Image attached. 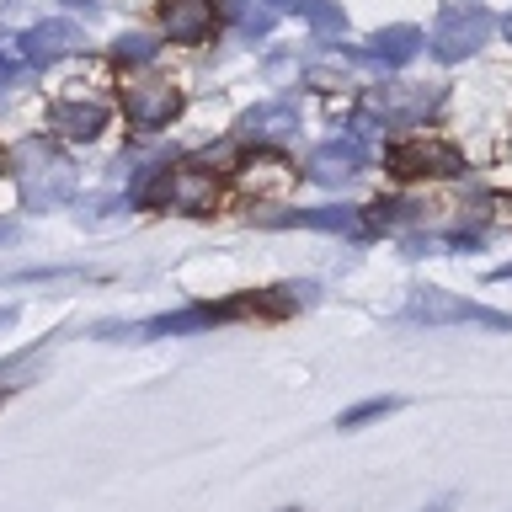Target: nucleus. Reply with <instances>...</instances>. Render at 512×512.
Segmentation results:
<instances>
[{
    "mask_svg": "<svg viewBox=\"0 0 512 512\" xmlns=\"http://www.w3.org/2000/svg\"><path fill=\"white\" fill-rule=\"evenodd\" d=\"M491 32H496V16L486 11V6H448L443 16H438V27H432V38H427V48L438 59H448V64H459V59H470L475 48H486L491 43Z\"/></svg>",
    "mask_w": 512,
    "mask_h": 512,
    "instance_id": "nucleus-1",
    "label": "nucleus"
},
{
    "mask_svg": "<svg viewBox=\"0 0 512 512\" xmlns=\"http://www.w3.org/2000/svg\"><path fill=\"white\" fill-rule=\"evenodd\" d=\"M16 176H22V198L32 203V208H59L64 198H70V187H75V176H70V166L54 155V150H43V139H27L22 150H16Z\"/></svg>",
    "mask_w": 512,
    "mask_h": 512,
    "instance_id": "nucleus-2",
    "label": "nucleus"
},
{
    "mask_svg": "<svg viewBox=\"0 0 512 512\" xmlns=\"http://www.w3.org/2000/svg\"><path fill=\"white\" fill-rule=\"evenodd\" d=\"M384 166H390L400 182H422V176L454 182V176H464V155L454 144H438V139H406V144H390V150H384Z\"/></svg>",
    "mask_w": 512,
    "mask_h": 512,
    "instance_id": "nucleus-3",
    "label": "nucleus"
},
{
    "mask_svg": "<svg viewBox=\"0 0 512 512\" xmlns=\"http://www.w3.org/2000/svg\"><path fill=\"white\" fill-rule=\"evenodd\" d=\"M411 320H422V326H491V331H507L512 320L486 310V304H470L459 294H448V288H422V294H411L406 304Z\"/></svg>",
    "mask_w": 512,
    "mask_h": 512,
    "instance_id": "nucleus-4",
    "label": "nucleus"
},
{
    "mask_svg": "<svg viewBox=\"0 0 512 512\" xmlns=\"http://www.w3.org/2000/svg\"><path fill=\"white\" fill-rule=\"evenodd\" d=\"M123 112H128V123H134V128L155 134V128H166L176 112H182V91H176L171 80H139V86H128Z\"/></svg>",
    "mask_w": 512,
    "mask_h": 512,
    "instance_id": "nucleus-5",
    "label": "nucleus"
},
{
    "mask_svg": "<svg viewBox=\"0 0 512 512\" xmlns=\"http://www.w3.org/2000/svg\"><path fill=\"white\" fill-rule=\"evenodd\" d=\"M363 160H368V139L352 128V134L326 139L310 155V176H315V182H326V187H342V182H352V176L363 171Z\"/></svg>",
    "mask_w": 512,
    "mask_h": 512,
    "instance_id": "nucleus-6",
    "label": "nucleus"
},
{
    "mask_svg": "<svg viewBox=\"0 0 512 512\" xmlns=\"http://www.w3.org/2000/svg\"><path fill=\"white\" fill-rule=\"evenodd\" d=\"M214 198H219L214 171H203V166H171L166 171V203L176 214H208Z\"/></svg>",
    "mask_w": 512,
    "mask_h": 512,
    "instance_id": "nucleus-7",
    "label": "nucleus"
},
{
    "mask_svg": "<svg viewBox=\"0 0 512 512\" xmlns=\"http://www.w3.org/2000/svg\"><path fill=\"white\" fill-rule=\"evenodd\" d=\"M443 102V86H384V91H374V112H384V123H422L432 107Z\"/></svg>",
    "mask_w": 512,
    "mask_h": 512,
    "instance_id": "nucleus-8",
    "label": "nucleus"
},
{
    "mask_svg": "<svg viewBox=\"0 0 512 512\" xmlns=\"http://www.w3.org/2000/svg\"><path fill=\"white\" fill-rule=\"evenodd\" d=\"M294 128H299L294 102H262V107L240 112L235 134H240V144H278V139L294 134Z\"/></svg>",
    "mask_w": 512,
    "mask_h": 512,
    "instance_id": "nucleus-9",
    "label": "nucleus"
},
{
    "mask_svg": "<svg viewBox=\"0 0 512 512\" xmlns=\"http://www.w3.org/2000/svg\"><path fill=\"white\" fill-rule=\"evenodd\" d=\"M80 43H86V38H80L75 22H38L27 38H16V54H22L27 64H54L64 54H75Z\"/></svg>",
    "mask_w": 512,
    "mask_h": 512,
    "instance_id": "nucleus-10",
    "label": "nucleus"
},
{
    "mask_svg": "<svg viewBox=\"0 0 512 512\" xmlns=\"http://www.w3.org/2000/svg\"><path fill=\"white\" fill-rule=\"evenodd\" d=\"M267 224H283V230H320V235H363L358 208H288V214H267Z\"/></svg>",
    "mask_w": 512,
    "mask_h": 512,
    "instance_id": "nucleus-11",
    "label": "nucleus"
},
{
    "mask_svg": "<svg viewBox=\"0 0 512 512\" xmlns=\"http://www.w3.org/2000/svg\"><path fill=\"white\" fill-rule=\"evenodd\" d=\"M160 27L171 43H203L214 32V0H166Z\"/></svg>",
    "mask_w": 512,
    "mask_h": 512,
    "instance_id": "nucleus-12",
    "label": "nucleus"
},
{
    "mask_svg": "<svg viewBox=\"0 0 512 512\" xmlns=\"http://www.w3.org/2000/svg\"><path fill=\"white\" fill-rule=\"evenodd\" d=\"M48 128L64 139H75V144H86L107 128V107L102 102H54L48 107Z\"/></svg>",
    "mask_w": 512,
    "mask_h": 512,
    "instance_id": "nucleus-13",
    "label": "nucleus"
},
{
    "mask_svg": "<svg viewBox=\"0 0 512 512\" xmlns=\"http://www.w3.org/2000/svg\"><path fill=\"white\" fill-rule=\"evenodd\" d=\"M422 48H427V38L416 27H384V32H374V48H368L363 59H374V64H411Z\"/></svg>",
    "mask_w": 512,
    "mask_h": 512,
    "instance_id": "nucleus-14",
    "label": "nucleus"
},
{
    "mask_svg": "<svg viewBox=\"0 0 512 512\" xmlns=\"http://www.w3.org/2000/svg\"><path fill=\"white\" fill-rule=\"evenodd\" d=\"M224 22H230L240 38H267L272 32V22H278V16H272V6H262V0H224Z\"/></svg>",
    "mask_w": 512,
    "mask_h": 512,
    "instance_id": "nucleus-15",
    "label": "nucleus"
},
{
    "mask_svg": "<svg viewBox=\"0 0 512 512\" xmlns=\"http://www.w3.org/2000/svg\"><path fill=\"white\" fill-rule=\"evenodd\" d=\"M288 6H294L315 32H342V27H347V16H342V6H336V0H288Z\"/></svg>",
    "mask_w": 512,
    "mask_h": 512,
    "instance_id": "nucleus-16",
    "label": "nucleus"
},
{
    "mask_svg": "<svg viewBox=\"0 0 512 512\" xmlns=\"http://www.w3.org/2000/svg\"><path fill=\"white\" fill-rule=\"evenodd\" d=\"M155 48H160V43L150 38V32H123V38L112 43V59H118V64H150Z\"/></svg>",
    "mask_w": 512,
    "mask_h": 512,
    "instance_id": "nucleus-17",
    "label": "nucleus"
},
{
    "mask_svg": "<svg viewBox=\"0 0 512 512\" xmlns=\"http://www.w3.org/2000/svg\"><path fill=\"white\" fill-rule=\"evenodd\" d=\"M368 214H374V219H368L374 230H400V224H411V214H416V208H411L406 198H390V203H374Z\"/></svg>",
    "mask_w": 512,
    "mask_h": 512,
    "instance_id": "nucleus-18",
    "label": "nucleus"
},
{
    "mask_svg": "<svg viewBox=\"0 0 512 512\" xmlns=\"http://www.w3.org/2000/svg\"><path fill=\"white\" fill-rule=\"evenodd\" d=\"M400 406L395 395H379V400H363V406H352V411H342V422L336 427H363V422H374V416H390Z\"/></svg>",
    "mask_w": 512,
    "mask_h": 512,
    "instance_id": "nucleus-19",
    "label": "nucleus"
},
{
    "mask_svg": "<svg viewBox=\"0 0 512 512\" xmlns=\"http://www.w3.org/2000/svg\"><path fill=\"white\" fill-rule=\"evenodd\" d=\"M16 59H22V54H16V48H0V86H6V80H11Z\"/></svg>",
    "mask_w": 512,
    "mask_h": 512,
    "instance_id": "nucleus-20",
    "label": "nucleus"
},
{
    "mask_svg": "<svg viewBox=\"0 0 512 512\" xmlns=\"http://www.w3.org/2000/svg\"><path fill=\"white\" fill-rule=\"evenodd\" d=\"M64 6H75V11H86V16H96V11H102V0H64Z\"/></svg>",
    "mask_w": 512,
    "mask_h": 512,
    "instance_id": "nucleus-21",
    "label": "nucleus"
},
{
    "mask_svg": "<svg viewBox=\"0 0 512 512\" xmlns=\"http://www.w3.org/2000/svg\"><path fill=\"white\" fill-rule=\"evenodd\" d=\"M496 278H502V283H507V278H512V267H496Z\"/></svg>",
    "mask_w": 512,
    "mask_h": 512,
    "instance_id": "nucleus-22",
    "label": "nucleus"
},
{
    "mask_svg": "<svg viewBox=\"0 0 512 512\" xmlns=\"http://www.w3.org/2000/svg\"><path fill=\"white\" fill-rule=\"evenodd\" d=\"M0 171H6V150H0Z\"/></svg>",
    "mask_w": 512,
    "mask_h": 512,
    "instance_id": "nucleus-23",
    "label": "nucleus"
},
{
    "mask_svg": "<svg viewBox=\"0 0 512 512\" xmlns=\"http://www.w3.org/2000/svg\"><path fill=\"white\" fill-rule=\"evenodd\" d=\"M507 38H512V16H507Z\"/></svg>",
    "mask_w": 512,
    "mask_h": 512,
    "instance_id": "nucleus-24",
    "label": "nucleus"
},
{
    "mask_svg": "<svg viewBox=\"0 0 512 512\" xmlns=\"http://www.w3.org/2000/svg\"><path fill=\"white\" fill-rule=\"evenodd\" d=\"M288 512H299V507H288Z\"/></svg>",
    "mask_w": 512,
    "mask_h": 512,
    "instance_id": "nucleus-25",
    "label": "nucleus"
},
{
    "mask_svg": "<svg viewBox=\"0 0 512 512\" xmlns=\"http://www.w3.org/2000/svg\"><path fill=\"white\" fill-rule=\"evenodd\" d=\"M283 6H288V0H283Z\"/></svg>",
    "mask_w": 512,
    "mask_h": 512,
    "instance_id": "nucleus-26",
    "label": "nucleus"
}]
</instances>
